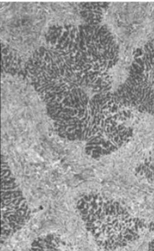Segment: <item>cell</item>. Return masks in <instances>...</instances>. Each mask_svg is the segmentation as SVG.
Returning a JSON list of instances; mask_svg holds the SVG:
<instances>
[{
    "label": "cell",
    "mask_w": 154,
    "mask_h": 251,
    "mask_svg": "<svg viewBox=\"0 0 154 251\" xmlns=\"http://www.w3.org/2000/svg\"><path fill=\"white\" fill-rule=\"evenodd\" d=\"M77 207L85 227L103 249L125 248L143 232V221L132 217L119 202L98 193L81 197Z\"/></svg>",
    "instance_id": "obj_1"
},
{
    "label": "cell",
    "mask_w": 154,
    "mask_h": 251,
    "mask_svg": "<svg viewBox=\"0 0 154 251\" xmlns=\"http://www.w3.org/2000/svg\"><path fill=\"white\" fill-rule=\"evenodd\" d=\"M2 232L1 240L8 238L27 223L30 209L8 167L2 166Z\"/></svg>",
    "instance_id": "obj_2"
}]
</instances>
